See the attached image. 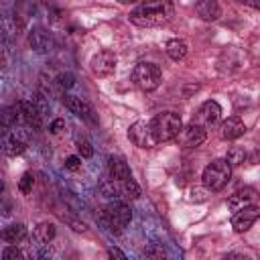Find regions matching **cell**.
I'll return each mask as SVG.
<instances>
[{
	"label": "cell",
	"mask_w": 260,
	"mask_h": 260,
	"mask_svg": "<svg viewBox=\"0 0 260 260\" xmlns=\"http://www.w3.org/2000/svg\"><path fill=\"white\" fill-rule=\"evenodd\" d=\"M173 16V4L169 2H142L130 10L128 20L136 26H158Z\"/></svg>",
	"instance_id": "obj_1"
},
{
	"label": "cell",
	"mask_w": 260,
	"mask_h": 260,
	"mask_svg": "<svg viewBox=\"0 0 260 260\" xmlns=\"http://www.w3.org/2000/svg\"><path fill=\"white\" fill-rule=\"evenodd\" d=\"M132 219V209L126 201L114 199L108 205H104L100 209V221L104 228H108L112 234H120L126 230V225Z\"/></svg>",
	"instance_id": "obj_2"
},
{
	"label": "cell",
	"mask_w": 260,
	"mask_h": 260,
	"mask_svg": "<svg viewBox=\"0 0 260 260\" xmlns=\"http://www.w3.org/2000/svg\"><path fill=\"white\" fill-rule=\"evenodd\" d=\"M148 124H150V130H152V136H154L156 144L175 140L177 134L183 128V120H181V116L177 112H160Z\"/></svg>",
	"instance_id": "obj_3"
},
{
	"label": "cell",
	"mask_w": 260,
	"mask_h": 260,
	"mask_svg": "<svg viewBox=\"0 0 260 260\" xmlns=\"http://www.w3.org/2000/svg\"><path fill=\"white\" fill-rule=\"evenodd\" d=\"M230 177H232V167L223 158L211 160L201 173V181L207 191H221L230 183Z\"/></svg>",
	"instance_id": "obj_4"
},
{
	"label": "cell",
	"mask_w": 260,
	"mask_h": 260,
	"mask_svg": "<svg viewBox=\"0 0 260 260\" xmlns=\"http://www.w3.org/2000/svg\"><path fill=\"white\" fill-rule=\"evenodd\" d=\"M132 81L142 91H154L162 81V71L154 63H136L132 69Z\"/></svg>",
	"instance_id": "obj_5"
},
{
	"label": "cell",
	"mask_w": 260,
	"mask_h": 260,
	"mask_svg": "<svg viewBox=\"0 0 260 260\" xmlns=\"http://www.w3.org/2000/svg\"><path fill=\"white\" fill-rule=\"evenodd\" d=\"M116 65H118V57H116V53L110 51V49L98 51V53L91 57V61H89L91 73H93L95 77H100V79L112 77L114 71H116Z\"/></svg>",
	"instance_id": "obj_6"
},
{
	"label": "cell",
	"mask_w": 260,
	"mask_h": 260,
	"mask_svg": "<svg viewBox=\"0 0 260 260\" xmlns=\"http://www.w3.org/2000/svg\"><path fill=\"white\" fill-rule=\"evenodd\" d=\"M128 138L134 146L138 148H154L156 146V140L152 136V130H150V124L144 122V120H136L130 128H128Z\"/></svg>",
	"instance_id": "obj_7"
},
{
	"label": "cell",
	"mask_w": 260,
	"mask_h": 260,
	"mask_svg": "<svg viewBox=\"0 0 260 260\" xmlns=\"http://www.w3.org/2000/svg\"><path fill=\"white\" fill-rule=\"evenodd\" d=\"M221 114H223L221 106H219L215 100H207V102L201 104V108L197 110V116H195L191 122H195V124H199L201 128L207 130V128L215 126V124L221 120Z\"/></svg>",
	"instance_id": "obj_8"
},
{
	"label": "cell",
	"mask_w": 260,
	"mask_h": 260,
	"mask_svg": "<svg viewBox=\"0 0 260 260\" xmlns=\"http://www.w3.org/2000/svg\"><path fill=\"white\" fill-rule=\"evenodd\" d=\"M61 102H63V106H65L71 114H75V116L81 118L83 122H87V124H95V122H98V118H95L91 106H89L85 100H81V98H77V95L63 93V95H61Z\"/></svg>",
	"instance_id": "obj_9"
},
{
	"label": "cell",
	"mask_w": 260,
	"mask_h": 260,
	"mask_svg": "<svg viewBox=\"0 0 260 260\" xmlns=\"http://www.w3.org/2000/svg\"><path fill=\"white\" fill-rule=\"evenodd\" d=\"M205 136H207V130L201 128L199 124L195 122H189L187 126L181 128V132L177 134V142L183 146V148H197L205 142Z\"/></svg>",
	"instance_id": "obj_10"
},
{
	"label": "cell",
	"mask_w": 260,
	"mask_h": 260,
	"mask_svg": "<svg viewBox=\"0 0 260 260\" xmlns=\"http://www.w3.org/2000/svg\"><path fill=\"white\" fill-rule=\"evenodd\" d=\"M0 148L6 156H18L26 150V138L20 130H8L0 136Z\"/></svg>",
	"instance_id": "obj_11"
},
{
	"label": "cell",
	"mask_w": 260,
	"mask_h": 260,
	"mask_svg": "<svg viewBox=\"0 0 260 260\" xmlns=\"http://www.w3.org/2000/svg\"><path fill=\"white\" fill-rule=\"evenodd\" d=\"M258 217H260V207L256 203L254 205H248V207H244V209H240V211L234 213L232 228H234L236 234H244V232H248L256 223Z\"/></svg>",
	"instance_id": "obj_12"
},
{
	"label": "cell",
	"mask_w": 260,
	"mask_h": 260,
	"mask_svg": "<svg viewBox=\"0 0 260 260\" xmlns=\"http://www.w3.org/2000/svg\"><path fill=\"white\" fill-rule=\"evenodd\" d=\"M16 108H18V116H20V122L32 130H41L43 126V118L41 114L37 112L35 104L30 100H18L16 102Z\"/></svg>",
	"instance_id": "obj_13"
},
{
	"label": "cell",
	"mask_w": 260,
	"mask_h": 260,
	"mask_svg": "<svg viewBox=\"0 0 260 260\" xmlns=\"http://www.w3.org/2000/svg\"><path fill=\"white\" fill-rule=\"evenodd\" d=\"M28 45L37 53H49L51 47H53V37H51V32L47 28L32 26L30 32H28Z\"/></svg>",
	"instance_id": "obj_14"
},
{
	"label": "cell",
	"mask_w": 260,
	"mask_h": 260,
	"mask_svg": "<svg viewBox=\"0 0 260 260\" xmlns=\"http://www.w3.org/2000/svg\"><path fill=\"white\" fill-rule=\"evenodd\" d=\"M244 132H246V124L238 116H230L219 124V138L221 140H236V138L244 136Z\"/></svg>",
	"instance_id": "obj_15"
},
{
	"label": "cell",
	"mask_w": 260,
	"mask_h": 260,
	"mask_svg": "<svg viewBox=\"0 0 260 260\" xmlns=\"http://www.w3.org/2000/svg\"><path fill=\"white\" fill-rule=\"evenodd\" d=\"M254 199H256V191L254 189H250V187L238 189L236 193H232L228 197V207L232 211H240V209H244L248 205H254Z\"/></svg>",
	"instance_id": "obj_16"
},
{
	"label": "cell",
	"mask_w": 260,
	"mask_h": 260,
	"mask_svg": "<svg viewBox=\"0 0 260 260\" xmlns=\"http://www.w3.org/2000/svg\"><path fill=\"white\" fill-rule=\"evenodd\" d=\"M108 173H110V179L112 181H126V179L132 177L130 165L122 156H110V160H108Z\"/></svg>",
	"instance_id": "obj_17"
},
{
	"label": "cell",
	"mask_w": 260,
	"mask_h": 260,
	"mask_svg": "<svg viewBox=\"0 0 260 260\" xmlns=\"http://www.w3.org/2000/svg\"><path fill=\"white\" fill-rule=\"evenodd\" d=\"M195 12L199 14L201 20L213 22V20H217L221 16V6L215 0H201V2L195 4Z\"/></svg>",
	"instance_id": "obj_18"
},
{
	"label": "cell",
	"mask_w": 260,
	"mask_h": 260,
	"mask_svg": "<svg viewBox=\"0 0 260 260\" xmlns=\"http://www.w3.org/2000/svg\"><path fill=\"white\" fill-rule=\"evenodd\" d=\"M165 53L173 61H183L187 57V53H189V45L183 39H169L167 45H165Z\"/></svg>",
	"instance_id": "obj_19"
},
{
	"label": "cell",
	"mask_w": 260,
	"mask_h": 260,
	"mask_svg": "<svg viewBox=\"0 0 260 260\" xmlns=\"http://www.w3.org/2000/svg\"><path fill=\"white\" fill-rule=\"evenodd\" d=\"M0 238L8 244H16V242L26 238V225L24 223H10V225L0 230Z\"/></svg>",
	"instance_id": "obj_20"
},
{
	"label": "cell",
	"mask_w": 260,
	"mask_h": 260,
	"mask_svg": "<svg viewBox=\"0 0 260 260\" xmlns=\"http://www.w3.org/2000/svg\"><path fill=\"white\" fill-rule=\"evenodd\" d=\"M118 187H120V199L126 201V199H138L140 197V187L138 183L130 177L126 181H118Z\"/></svg>",
	"instance_id": "obj_21"
},
{
	"label": "cell",
	"mask_w": 260,
	"mask_h": 260,
	"mask_svg": "<svg viewBox=\"0 0 260 260\" xmlns=\"http://www.w3.org/2000/svg\"><path fill=\"white\" fill-rule=\"evenodd\" d=\"M55 236H57V228H55V223H51V221H41V223L35 228V238H37V242H41V244H49Z\"/></svg>",
	"instance_id": "obj_22"
},
{
	"label": "cell",
	"mask_w": 260,
	"mask_h": 260,
	"mask_svg": "<svg viewBox=\"0 0 260 260\" xmlns=\"http://www.w3.org/2000/svg\"><path fill=\"white\" fill-rule=\"evenodd\" d=\"M246 148L244 146H230L228 148V154H225V162L230 165V167H238V165H244L246 162Z\"/></svg>",
	"instance_id": "obj_23"
},
{
	"label": "cell",
	"mask_w": 260,
	"mask_h": 260,
	"mask_svg": "<svg viewBox=\"0 0 260 260\" xmlns=\"http://www.w3.org/2000/svg\"><path fill=\"white\" fill-rule=\"evenodd\" d=\"M49 95L45 93V91H37L35 93V100H32V104H35V108H37V112L41 114V118H45V116H49L51 114V106H49V100H47Z\"/></svg>",
	"instance_id": "obj_24"
},
{
	"label": "cell",
	"mask_w": 260,
	"mask_h": 260,
	"mask_svg": "<svg viewBox=\"0 0 260 260\" xmlns=\"http://www.w3.org/2000/svg\"><path fill=\"white\" fill-rule=\"evenodd\" d=\"M55 83H57V87L65 93L67 89H71V87L75 85V77H73V73H69V71H61V73L55 77Z\"/></svg>",
	"instance_id": "obj_25"
},
{
	"label": "cell",
	"mask_w": 260,
	"mask_h": 260,
	"mask_svg": "<svg viewBox=\"0 0 260 260\" xmlns=\"http://www.w3.org/2000/svg\"><path fill=\"white\" fill-rule=\"evenodd\" d=\"M75 148H77V156H79V158H91V156H93V146H91V142L85 140V138H79V140L75 142Z\"/></svg>",
	"instance_id": "obj_26"
},
{
	"label": "cell",
	"mask_w": 260,
	"mask_h": 260,
	"mask_svg": "<svg viewBox=\"0 0 260 260\" xmlns=\"http://www.w3.org/2000/svg\"><path fill=\"white\" fill-rule=\"evenodd\" d=\"M32 185H35L32 173H24V175L20 177V181H18V191H20L22 195H28V193L32 191Z\"/></svg>",
	"instance_id": "obj_27"
},
{
	"label": "cell",
	"mask_w": 260,
	"mask_h": 260,
	"mask_svg": "<svg viewBox=\"0 0 260 260\" xmlns=\"http://www.w3.org/2000/svg\"><path fill=\"white\" fill-rule=\"evenodd\" d=\"M2 260H24V254L16 246H6L2 252Z\"/></svg>",
	"instance_id": "obj_28"
},
{
	"label": "cell",
	"mask_w": 260,
	"mask_h": 260,
	"mask_svg": "<svg viewBox=\"0 0 260 260\" xmlns=\"http://www.w3.org/2000/svg\"><path fill=\"white\" fill-rule=\"evenodd\" d=\"M12 213V201L4 195H0V215L2 217H8Z\"/></svg>",
	"instance_id": "obj_29"
},
{
	"label": "cell",
	"mask_w": 260,
	"mask_h": 260,
	"mask_svg": "<svg viewBox=\"0 0 260 260\" xmlns=\"http://www.w3.org/2000/svg\"><path fill=\"white\" fill-rule=\"evenodd\" d=\"M79 167H81V158L77 154H71V156L65 158V169L67 171H77Z\"/></svg>",
	"instance_id": "obj_30"
},
{
	"label": "cell",
	"mask_w": 260,
	"mask_h": 260,
	"mask_svg": "<svg viewBox=\"0 0 260 260\" xmlns=\"http://www.w3.org/2000/svg\"><path fill=\"white\" fill-rule=\"evenodd\" d=\"M63 219H65L75 232H87V225H85L83 221H79V219H75V217H65V215H63Z\"/></svg>",
	"instance_id": "obj_31"
},
{
	"label": "cell",
	"mask_w": 260,
	"mask_h": 260,
	"mask_svg": "<svg viewBox=\"0 0 260 260\" xmlns=\"http://www.w3.org/2000/svg\"><path fill=\"white\" fill-rule=\"evenodd\" d=\"M108 258H110V260H128V256H126L120 248H116V246H112V248L108 250Z\"/></svg>",
	"instance_id": "obj_32"
},
{
	"label": "cell",
	"mask_w": 260,
	"mask_h": 260,
	"mask_svg": "<svg viewBox=\"0 0 260 260\" xmlns=\"http://www.w3.org/2000/svg\"><path fill=\"white\" fill-rule=\"evenodd\" d=\"M49 130H51L53 134H59V132H63V130H65V120H61V118L53 120V122H51V126H49Z\"/></svg>",
	"instance_id": "obj_33"
},
{
	"label": "cell",
	"mask_w": 260,
	"mask_h": 260,
	"mask_svg": "<svg viewBox=\"0 0 260 260\" xmlns=\"http://www.w3.org/2000/svg\"><path fill=\"white\" fill-rule=\"evenodd\" d=\"M6 61H8V57H6V43H4V39L0 35V65L6 67Z\"/></svg>",
	"instance_id": "obj_34"
},
{
	"label": "cell",
	"mask_w": 260,
	"mask_h": 260,
	"mask_svg": "<svg viewBox=\"0 0 260 260\" xmlns=\"http://www.w3.org/2000/svg\"><path fill=\"white\" fill-rule=\"evenodd\" d=\"M223 260H248V258L244 254H240V252H230V254L223 256Z\"/></svg>",
	"instance_id": "obj_35"
},
{
	"label": "cell",
	"mask_w": 260,
	"mask_h": 260,
	"mask_svg": "<svg viewBox=\"0 0 260 260\" xmlns=\"http://www.w3.org/2000/svg\"><path fill=\"white\" fill-rule=\"evenodd\" d=\"M2 191H4V183L0 181V195H2Z\"/></svg>",
	"instance_id": "obj_36"
},
{
	"label": "cell",
	"mask_w": 260,
	"mask_h": 260,
	"mask_svg": "<svg viewBox=\"0 0 260 260\" xmlns=\"http://www.w3.org/2000/svg\"><path fill=\"white\" fill-rule=\"evenodd\" d=\"M35 260H45V258H35Z\"/></svg>",
	"instance_id": "obj_37"
}]
</instances>
